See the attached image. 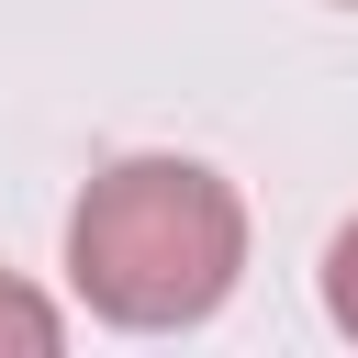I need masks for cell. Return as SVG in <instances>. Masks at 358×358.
Returning <instances> with one entry per match:
<instances>
[{
	"instance_id": "6da1fadb",
	"label": "cell",
	"mask_w": 358,
	"mask_h": 358,
	"mask_svg": "<svg viewBox=\"0 0 358 358\" xmlns=\"http://www.w3.org/2000/svg\"><path fill=\"white\" fill-rule=\"evenodd\" d=\"M246 268V201L201 157H112L67 213V280L101 324H201Z\"/></svg>"
},
{
	"instance_id": "7a4b0ae2",
	"label": "cell",
	"mask_w": 358,
	"mask_h": 358,
	"mask_svg": "<svg viewBox=\"0 0 358 358\" xmlns=\"http://www.w3.org/2000/svg\"><path fill=\"white\" fill-rule=\"evenodd\" d=\"M0 347H11V358H56V347H67V313H56L45 291L0 280Z\"/></svg>"
},
{
	"instance_id": "3957f363",
	"label": "cell",
	"mask_w": 358,
	"mask_h": 358,
	"mask_svg": "<svg viewBox=\"0 0 358 358\" xmlns=\"http://www.w3.org/2000/svg\"><path fill=\"white\" fill-rule=\"evenodd\" d=\"M324 313H336V336H358V224H336V246H324Z\"/></svg>"
},
{
	"instance_id": "277c9868",
	"label": "cell",
	"mask_w": 358,
	"mask_h": 358,
	"mask_svg": "<svg viewBox=\"0 0 358 358\" xmlns=\"http://www.w3.org/2000/svg\"><path fill=\"white\" fill-rule=\"evenodd\" d=\"M336 11H358V0H336Z\"/></svg>"
}]
</instances>
